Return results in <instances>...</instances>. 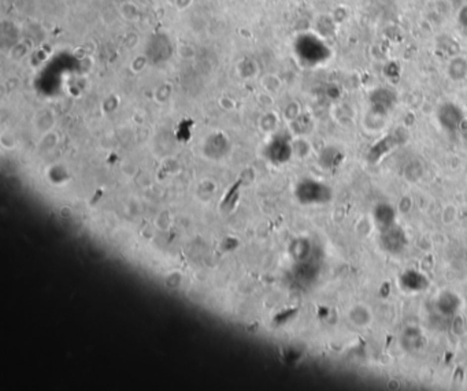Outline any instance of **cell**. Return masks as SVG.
Returning <instances> with one entry per match:
<instances>
[{"label": "cell", "mask_w": 467, "mask_h": 391, "mask_svg": "<svg viewBox=\"0 0 467 391\" xmlns=\"http://www.w3.org/2000/svg\"><path fill=\"white\" fill-rule=\"evenodd\" d=\"M380 244H381L382 249H385L389 253H400L407 245V235H405L403 228L393 224V226L381 230Z\"/></svg>", "instance_id": "2"}, {"label": "cell", "mask_w": 467, "mask_h": 391, "mask_svg": "<svg viewBox=\"0 0 467 391\" xmlns=\"http://www.w3.org/2000/svg\"><path fill=\"white\" fill-rule=\"evenodd\" d=\"M369 312L366 308H362V306H356V308H353L352 312H351V320H352L353 323L358 324V326H362V324H366L369 322Z\"/></svg>", "instance_id": "6"}, {"label": "cell", "mask_w": 467, "mask_h": 391, "mask_svg": "<svg viewBox=\"0 0 467 391\" xmlns=\"http://www.w3.org/2000/svg\"><path fill=\"white\" fill-rule=\"evenodd\" d=\"M395 93L391 89H377L371 95V106L377 112H388L395 104Z\"/></svg>", "instance_id": "3"}, {"label": "cell", "mask_w": 467, "mask_h": 391, "mask_svg": "<svg viewBox=\"0 0 467 391\" xmlns=\"http://www.w3.org/2000/svg\"><path fill=\"white\" fill-rule=\"evenodd\" d=\"M373 215H374V222H376L377 226L380 227V230H384V228H388V227L395 224L396 212L391 205L380 204L378 207H376Z\"/></svg>", "instance_id": "4"}, {"label": "cell", "mask_w": 467, "mask_h": 391, "mask_svg": "<svg viewBox=\"0 0 467 391\" xmlns=\"http://www.w3.org/2000/svg\"><path fill=\"white\" fill-rule=\"evenodd\" d=\"M400 283L403 286V289L410 290V291H419V290H423L426 287L427 280L422 274H418L415 271H408L400 278Z\"/></svg>", "instance_id": "5"}, {"label": "cell", "mask_w": 467, "mask_h": 391, "mask_svg": "<svg viewBox=\"0 0 467 391\" xmlns=\"http://www.w3.org/2000/svg\"><path fill=\"white\" fill-rule=\"evenodd\" d=\"M459 22L462 23V26L467 29V7H463L461 15H459Z\"/></svg>", "instance_id": "7"}, {"label": "cell", "mask_w": 467, "mask_h": 391, "mask_svg": "<svg viewBox=\"0 0 467 391\" xmlns=\"http://www.w3.org/2000/svg\"><path fill=\"white\" fill-rule=\"evenodd\" d=\"M439 122L441 127L444 130L454 133L459 130L461 126L465 123V113L462 111L459 106H456L454 103H445L439 110Z\"/></svg>", "instance_id": "1"}]
</instances>
